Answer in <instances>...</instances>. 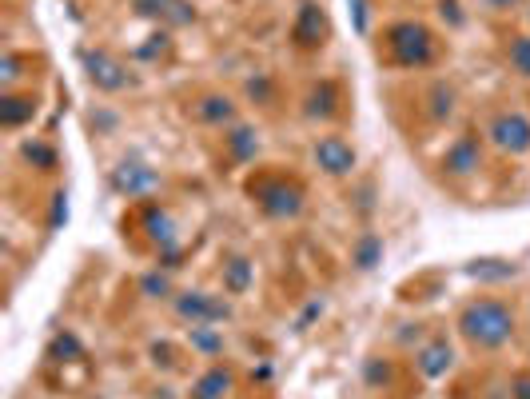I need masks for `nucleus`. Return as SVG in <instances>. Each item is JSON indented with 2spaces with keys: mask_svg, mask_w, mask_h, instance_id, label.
Listing matches in <instances>:
<instances>
[{
  "mask_svg": "<svg viewBox=\"0 0 530 399\" xmlns=\"http://www.w3.org/2000/svg\"><path fill=\"white\" fill-rule=\"evenodd\" d=\"M443 168H447L451 176H471V172L479 168V140H475V136L455 140V144L447 148V156H443Z\"/></svg>",
  "mask_w": 530,
  "mask_h": 399,
  "instance_id": "obj_12",
  "label": "nucleus"
},
{
  "mask_svg": "<svg viewBox=\"0 0 530 399\" xmlns=\"http://www.w3.org/2000/svg\"><path fill=\"white\" fill-rule=\"evenodd\" d=\"M387 52L399 68H427L435 60V36L419 20H403L387 28Z\"/></svg>",
  "mask_w": 530,
  "mask_h": 399,
  "instance_id": "obj_2",
  "label": "nucleus"
},
{
  "mask_svg": "<svg viewBox=\"0 0 530 399\" xmlns=\"http://www.w3.org/2000/svg\"><path fill=\"white\" fill-rule=\"evenodd\" d=\"M228 392H232V372H228V368H208V372L196 380L192 399H224Z\"/></svg>",
  "mask_w": 530,
  "mask_h": 399,
  "instance_id": "obj_15",
  "label": "nucleus"
},
{
  "mask_svg": "<svg viewBox=\"0 0 530 399\" xmlns=\"http://www.w3.org/2000/svg\"><path fill=\"white\" fill-rule=\"evenodd\" d=\"M519 0H487V8H495V12H503V8H515Z\"/></svg>",
  "mask_w": 530,
  "mask_h": 399,
  "instance_id": "obj_32",
  "label": "nucleus"
},
{
  "mask_svg": "<svg viewBox=\"0 0 530 399\" xmlns=\"http://www.w3.org/2000/svg\"><path fill=\"white\" fill-rule=\"evenodd\" d=\"M415 368H419L423 380H443V376L455 368V348H451L443 336H435V340H427V344L415 352Z\"/></svg>",
  "mask_w": 530,
  "mask_h": 399,
  "instance_id": "obj_9",
  "label": "nucleus"
},
{
  "mask_svg": "<svg viewBox=\"0 0 530 399\" xmlns=\"http://www.w3.org/2000/svg\"><path fill=\"white\" fill-rule=\"evenodd\" d=\"M351 16H355V32L367 36L371 32V8H367V0H351Z\"/></svg>",
  "mask_w": 530,
  "mask_h": 399,
  "instance_id": "obj_26",
  "label": "nucleus"
},
{
  "mask_svg": "<svg viewBox=\"0 0 530 399\" xmlns=\"http://www.w3.org/2000/svg\"><path fill=\"white\" fill-rule=\"evenodd\" d=\"M36 116V100L32 96H16V92H4L0 96V124L4 128H20Z\"/></svg>",
  "mask_w": 530,
  "mask_h": 399,
  "instance_id": "obj_13",
  "label": "nucleus"
},
{
  "mask_svg": "<svg viewBox=\"0 0 530 399\" xmlns=\"http://www.w3.org/2000/svg\"><path fill=\"white\" fill-rule=\"evenodd\" d=\"M196 116H200L204 124H232V120H236V104H232L228 96H204V100L196 104Z\"/></svg>",
  "mask_w": 530,
  "mask_h": 399,
  "instance_id": "obj_16",
  "label": "nucleus"
},
{
  "mask_svg": "<svg viewBox=\"0 0 530 399\" xmlns=\"http://www.w3.org/2000/svg\"><path fill=\"white\" fill-rule=\"evenodd\" d=\"M64 200H68V196H64V192H56V196H52V220H48V224H52V228H60V220H64V216H68V204H64Z\"/></svg>",
  "mask_w": 530,
  "mask_h": 399,
  "instance_id": "obj_29",
  "label": "nucleus"
},
{
  "mask_svg": "<svg viewBox=\"0 0 530 399\" xmlns=\"http://www.w3.org/2000/svg\"><path fill=\"white\" fill-rule=\"evenodd\" d=\"M228 148H232L236 160H256V152H260V136H256L248 124H236L232 136H228Z\"/></svg>",
  "mask_w": 530,
  "mask_h": 399,
  "instance_id": "obj_18",
  "label": "nucleus"
},
{
  "mask_svg": "<svg viewBox=\"0 0 530 399\" xmlns=\"http://www.w3.org/2000/svg\"><path fill=\"white\" fill-rule=\"evenodd\" d=\"M136 12L148 16V20L172 24V28H184V24L196 20V8L188 0H136Z\"/></svg>",
  "mask_w": 530,
  "mask_h": 399,
  "instance_id": "obj_10",
  "label": "nucleus"
},
{
  "mask_svg": "<svg viewBox=\"0 0 530 399\" xmlns=\"http://www.w3.org/2000/svg\"><path fill=\"white\" fill-rule=\"evenodd\" d=\"M511 399H530V372L511 380Z\"/></svg>",
  "mask_w": 530,
  "mask_h": 399,
  "instance_id": "obj_30",
  "label": "nucleus"
},
{
  "mask_svg": "<svg viewBox=\"0 0 530 399\" xmlns=\"http://www.w3.org/2000/svg\"><path fill=\"white\" fill-rule=\"evenodd\" d=\"M335 84H319V88H311V96H307V116L311 120H327V116H335Z\"/></svg>",
  "mask_w": 530,
  "mask_h": 399,
  "instance_id": "obj_17",
  "label": "nucleus"
},
{
  "mask_svg": "<svg viewBox=\"0 0 530 399\" xmlns=\"http://www.w3.org/2000/svg\"><path fill=\"white\" fill-rule=\"evenodd\" d=\"M24 160H32L36 168H52L56 164V152L48 144H24Z\"/></svg>",
  "mask_w": 530,
  "mask_h": 399,
  "instance_id": "obj_25",
  "label": "nucleus"
},
{
  "mask_svg": "<svg viewBox=\"0 0 530 399\" xmlns=\"http://www.w3.org/2000/svg\"><path fill=\"white\" fill-rule=\"evenodd\" d=\"M140 292H144L148 300H168V296H172V280L160 276V272H148V276H140Z\"/></svg>",
  "mask_w": 530,
  "mask_h": 399,
  "instance_id": "obj_22",
  "label": "nucleus"
},
{
  "mask_svg": "<svg viewBox=\"0 0 530 399\" xmlns=\"http://www.w3.org/2000/svg\"><path fill=\"white\" fill-rule=\"evenodd\" d=\"M192 348H196L200 356H220V352H224V332H220L216 324H196V328H192Z\"/></svg>",
  "mask_w": 530,
  "mask_h": 399,
  "instance_id": "obj_19",
  "label": "nucleus"
},
{
  "mask_svg": "<svg viewBox=\"0 0 530 399\" xmlns=\"http://www.w3.org/2000/svg\"><path fill=\"white\" fill-rule=\"evenodd\" d=\"M291 36L299 40V48H319V44H323V36H327V20H323V12H319L315 4H303V8H299V16H295Z\"/></svg>",
  "mask_w": 530,
  "mask_h": 399,
  "instance_id": "obj_11",
  "label": "nucleus"
},
{
  "mask_svg": "<svg viewBox=\"0 0 530 399\" xmlns=\"http://www.w3.org/2000/svg\"><path fill=\"white\" fill-rule=\"evenodd\" d=\"M112 188L120 196H144V192L160 188V172L140 164V160H124L120 168H112Z\"/></svg>",
  "mask_w": 530,
  "mask_h": 399,
  "instance_id": "obj_8",
  "label": "nucleus"
},
{
  "mask_svg": "<svg viewBox=\"0 0 530 399\" xmlns=\"http://www.w3.org/2000/svg\"><path fill=\"white\" fill-rule=\"evenodd\" d=\"M172 308H176V316L184 320V324H224V320H232V304L228 300H220V296H212V292H180L176 300H172Z\"/></svg>",
  "mask_w": 530,
  "mask_h": 399,
  "instance_id": "obj_4",
  "label": "nucleus"
},
{
  "mask_svg": "<svg viewBox=\"0 0 530 399\" xmlns=\"http://www.w3.org/2000/svg\"><path fill=\"white\" fill-rule=\"evenodd\" d=\"M351 260H355V268L371 272V268L383 260V240H379V236H363V240L351 248Z\"/></svg>",
  "mask_w": 530,
  "mask_h": 399,
  "instance_id": "obj_20",
  "label": "nucleus"
},
{
  "mask_svg": "<svg viewBox=\"0 0 530 399\" xmlns=\"http://www.w3.org/2000/svg\"><path fill=\"white\" fill-rule=\"evenodd\" d=\"M252 280H256V264H252V260L236 256V260H228V264H224V292L244 296V292L252 288Z\"/></svg>",
  "mask_w": 530,
  "mask_h": 399,
  "instance_id": "obj_14",
  "label": "nucleus"
},
{
  "mask_svg": "<svg viewBox=\"0 0 530 399\" xmlns=\"http://www.w3.org/2000/svg\"><path fill=\"white\" fill-rule=\"evenodd\" d=\"M443 16H451V24H463V12H459V0H443Z\"/></svg>",
  "mask_w": 530,
  "mask_h": 399,
  "instance_id": "obj_31",
  "label": "nucleus"
},
{
  "mask_svg": "<svg viewBox=\"0 0 530 399\" xmlns=\"http://www.w3.org/2000/svg\"><path fill=\"white\" fill-rule=\"evenodd\" d=\"M252 196L256 204L264 208V216L271 220H295L303 212V188L283 180V176H267V180H256L252 184Z\"/></svg>",
  "mask_w": 530,
  "mask_h": 399,
  "instance_id": "obj_3",
  "label": "nucleus"
},
{
  "mask_svg": "<svg viewBox=\"0 0 530 399\" xmlns=\"http://www.w3.org/2000/svg\"><path fill=\"white\" fill-rule=\"evenodd\" d=\"M491 399H511V392H495Z\"/></svg>",
  "mask_w": 530,
  "mask_h": 399,
  "instance_id": "obj_33",
  "label": "nucleus"
},
{
  "mask_svg": "<svg viewBox=\"0 0 530 399\" xmlns=\"http://www.w3.org/2000/svg\"><path fill=\"white\" fill-rule=\"evenodd\" d=\"M311 160L327 172V176H351L355 172V148L343 140V136H319L315 148H311Z\"/></svg>",
  "mask_w": 530,
  "mask_h": 399,
  "instance_id": "obj_7",
  "label": "nucleus"
},
{
  "mask_svg": "<svg viewBox=\"0 0 530 399\" xmlns=\"http://www.w3.org/2000/svg\"><path fill=\"white\" fill-rule=\"evenodd\" d=\"M80 356H84V348H80V340H76L72 332H56V336H52V344H48V360L64 364V360H80Z\"/></svg>",
  "mask_w": 530,
  "mask_h": 399,
  "instance_id": "obj_21",
  "label": "nucleus"
},
{
  "mask_svg": "<svg viewBox=\"0 0 530 399\" xmlns=\"http://www.w3.org/2000/svg\"><path fill=\"white\" fill-rule=\"evenodd\" d=\"M431 100H435V108H431V116H435V120H443V116H451V108H455V92H451L447 84H435V92H431Z\"/></svg>",
  "mask_w": 530,
  "mask_h": 399,
  "instance_id": "obj_24",
  "label": "nucleus"
},
{
  "mask_svg": "<svg viewBox=\"0 0 530 399\" xmlns=\"http://www.w3.org/2000/svg\"><path fill=\"white\" fill-rule=\"evenodd\" d=\"M84 72H88V80H92L96 92H124V88L132 84L128 68H124L112 52H104V48L84 52Z\"/></svg>",
  "mask_w": 530,
  "mask_h": 399,
  "instance_id": "obj_6",
  "label": "nucleus"
},
{
  "mask_svg": "<svg viewBox=\"0 0 530 399\" xmlns=\"http://www.w3.org/2000/svg\"><path fill=\"white\" fill-rule=\"evenodd\" d=\"M156 52H160V56L168 52V36H164V32H160V36H152V44H144V48H140V56H144V60H152Z\"/></svg>",
  "mask_w": 530,
  "mask_h": 399,
  "instance_id": "obj_28",
  "label": "nucleus"
},
{
  "mask_svg": "<svg viewBox=\"0 0 530 399\" xmlns=\"http://www.w3.org/2000/svg\"><path fill=\"white\" fill-rule=\"evenodd\" d=\"M459 336L479 352H499L515 336V312L503 300H491V296L471 300L459 312Z\"/></svg>",
  "mask_w": 530,
  "mask_h": 399,
  "instance_id": "obj_1",
  "label": "nucleus"
},
{
  "mask_svg": "<svg viewBox=\"0 0 530 399\" xmlns=\"http://www.w3.org/2000/svg\"><path fill=\"white\" fill-rule=\"evenodd\" d=\"M16 76H20V56H16V52H4V60H0V80H4V88L16 84Z\"/></svg>",
  "mask_w": 530,
  "mask_h": 399,
  "instance_id": "obj_27",
  "label": "nucleus"
},
{
  "mask_svg": "<svg viewBox=\"0 0 530 399\" xmlns=\"http://www.w3.org/2000/svg\"><path fill=\"white\" fill-rule=\"evenodd\" d=\"M511 68L519 72V76H527L530 80V36H519V40H511Z\"/></svg>",
  "mask_w": 530,
  "mask_h": 399,
  "instance_id": "obj_23",
  "label": "nucleus"
},
{
  "mask_svg": "<svg viewBox=\"0 0 530 399\" xmlns=\"http://www.w3.org/2000/svg\"><path fill=\"white\" fill-rule=\"evenodd\" d=\"M487 136L507 156H527L530 152V120L523 112H495V120L487 124Z\"/></svg>",
  "mask_w": 530,
  "mask_h": 399,
  "instance_id": "obj_5",
  "label": "nucleus"
}]
</instances>
